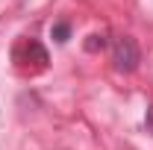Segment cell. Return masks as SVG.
I'll use <instances>...</instances> for the list:
<instances>
[{
    "label": "cell",
    "instance_id": "obj_4",
    "mask_svg": "<svg viewBox=\"0 0 153 150\" xmlns=\"http://www.w3.org/2000/svg\"><path fill=\"white\" fill-rule=\"evenodd\" d=\"M103 44H106V38L103 36H88V41H85V50H88V53H97V50H103Z\"/></svg>",
    "mask_w": 153,
    "mask_h": 150
},
{
    "label": "cell",
    "instance_id": "obj_3",
    "mask_svg": "<svg viewBox=\"0 0 153 150\" xmlns=\"http://www.w3.org/2000/svg\"><path fill=\"white\" fill-rule=\"evenodd\" d=\"M50 36H53L56 44H65V41L71 38V24H68V21H56L53 30H50Z\"/></svg>",
    "mask_w": 153,
    "mask_h": 150
},
{
    "label": "cell",
    "instance_id": "obj_1",
    "mask_svg": "<svg viewBox=\"0 0 153 150\" xmlns=\"http://www.w3.org/2000/svg\"><path fill=\"white\" fill-rule=\"evenodd\" d=\"M138 59H141V53H138V44H135L133 36H118L112 41V65H115V71L130 74V71L138 68Z\"/></svg>",
    "mask_w": 153,
    "mask_h": 150
},
{
    "label": "cell",
    "instance_id": "obj_5",
    "mask_svg": "<svg viewBox=\"0 0 153 150\" xmlns=\"http://www.w3.org/2000/svg\"><path fill=\"white\" fill-rule=\"evenodd\" d=\"M144 124H147V130L153 132V106H147V115H144Z\"/></svg>",
    "mask_w": 153,
    "mask_h": 150
},
{
    "label": "cell",
    "instance_id": "obj_2",
    "mask_svg": "<svg viewBox=\"0 0 153 150\" xmlns=\"http://www.w3.org/2000/svg\"><path fill=\"white\" fill-rule=\"evenodd\" d=\"M12 56L18 62V68H24V71H44V68H47V50H44L38 41H33V38L21 41Z\"/></svg>",
    "mask_w": 153,
    "mask_h": 150
}]
</instances>
